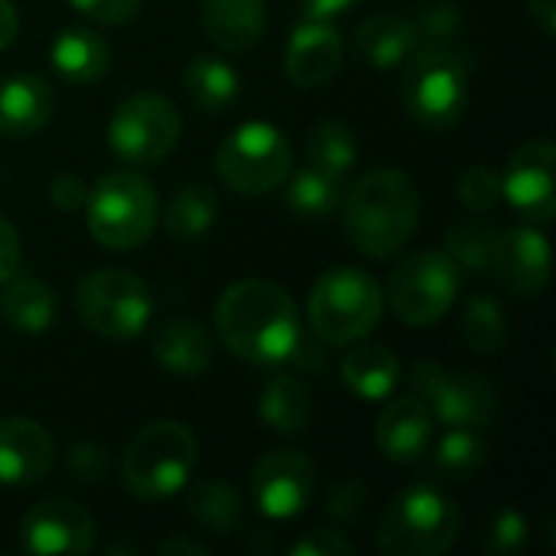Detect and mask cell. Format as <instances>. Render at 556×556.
<instances>
[{"instance_id": "cell-36", "label": "cell", "mask_w": 556, "mask_h": 556, "mask_svg": "<svg viewBox=\"0 0 556 556\" xmlns=\"http://www.w3.org/2000/svg\"><path fill=\"white\" fill-rule=\"evenodd\" d=\"M459 202L472 212H492L502 205L505 192H502V173L489 163H476L469 169H463L459 182H456Z\"/></svg>"}, {"instance_id": "cell-31", "label": "cell", "mask_w": 556, "mask_h": 556, "mask_svg": "<svg viewBox=\"0 0 556 556\" xmlns=\"http://www.w3.org/2000/svg\"><path fill=\"white\" fill-rule=\"evenodd\" d=\"M355 134L339 121H319L306 137V163L336 179H345V173L355 166Z\"/></svg>"}, {"instance_id": "cell-12", "label": "cell", "mask_w": 556, "mask_h": 556, "mask_svg": "<svg viewBox=\"0 0 556 556\" xmlns=\"http://www.w3.org/2000/svg\"><path fill=\"white\" fill-rule=\"evenodd\" d=\"M414 394L430 407L433 420L446 427L482 430L498 417V394L469 371H450L437 362H417L410 371Z\"/></svg>"}, {"instance_id": "cell-40", "label": "cell", "mask_w": 556, "mask_h": 556, "mask_svg": "<svg viewBox=\"0 0 556 556\" xmlns=\"http://www.w3.org/2000/svg\"><path fill=\"white\" fill-rule=\"evenodd\" d=\"M68 469H72V476H75L78 482L98 485V482L108 476L111 459H108V453H104L101 446H94V443H75V446L68 450Z\"/></svg>"}, {"instance_id": "cell-41", "label": "cell", "mask_w": 556, "mask_h": 556, "mask_svg": "<svg viewBox=\"0 0 556 556\" xmlns=\"http://www.w3.org/2000/svg\"><path fill=\"white\" fill-rule=\"evenodd\" d=\"M78 13L98 23H127L143 0H68Z\"/></svg>"}, {"instance_id": "cell-25", "label": "cell", "mask_w": 556, "mask_h": 556, "mask_svg": "<svg viewBox=\"0 0 556 556\" xmlns=\"http://www.w3.org/2000/svg\"><path fill=\"white\" fill-rule=\"evenodd\" d=\"M342 381L362 401H384L401 381V362L388 345H358L342 362Z\"/></svg>"}, {"instance_id": "cell-6", "label": "cell", "mask_w": 556, "mask_h": 556, "mask_svg": "<svg viewBox=\"0 0 556 556\" xmlns=\"http://www.w3.org/2000/svg\"><path fill=\"white\" fill-rule=\"evenodd\" d=\"M88 231L108 251L140 248L160 218V199L147 176L134 169H117L101 176L88 189Z\"/></svg>"}, {"instance_id": "cell-2", "label": "cell", "mask_w": 556, "mask_h": 556, "mask_svg": "<svg viewBox=\"0 0 556 556\" xmlns=\"http://www.w3.org/2000/svg\"><path fill=\"white\" fill-rule=\"evenodd\" d=\"M420 192L401 169H371L352 182L342 202V225L349 241L368 257L397 254L417 231Z\"/></svg>"}, {"instance_id": "cell-9", "label": "cell", "mask_w": 556, "mask_h": 556, "mask_svg": "<svg viewBox=\"0 0 556 556\" xmlns=\"http://www.w3.org/2000/svg\"><path fill=\"white\" fill-rule=\"evenodd\" d=\"M459 293V267L440 251H420L404 257L388 280L384 300L391 313L410 329L440 323Z\"/></svg>"}, {"instance_id": "cell-42", "label": "cell", "mask_w": 556, "mask_h": 556, "mask_svg": "<svg viewBox=\"0 0 556 556\" xmlns=\"http://www.w3.org/2000/svg\"><path fill=\"white\" fill-rule=\"evenodd\" d=\"M49 199L62 212H78L88 202V186L78 176H55L52 189H49Z\"/></svg>"}, {"instance_id": "cell-21", "label": "cell", "mask_w": 556, "mask_h": 556, "mask_svg": "<svg viewBox=\"0 0 556 556\" xmlns=\"http://www.w3.org/2000/svg\"><path fill=\"white\" fill-rule=\"evenodd\" d=\"M205 36L225 52H248L267 26L264 0H202Z\"/></svg>"}, {"instance_id": "cell-16", "label": "cell", "mask_w": 556, "mask_h": 556, "mask_svg": "<svg viewBox=\"0 0 556 556\" xmlns=\"http://www.w3.org/2000/svg\"><path fill=\"white\" fill-rule=\"evenodd\" d=\"M489 270H495V277L511 293L538 296L547 287V280H551V248H547V238L538 228H531V225H518V228L498 231Z\"/></svg>"}, {"instance_id": "cell-46", "label": "cell", "mask_w": 556, "mask_h": 556, "mask_svg": "<svg viewBox=\"0 0 556 556\" xmlns=\"http://www.w3.org/2000/svg\"><path fill=\"white\" fill-rule=\"evenodd\" d=\"M528 10L534 16V23L541 26L544 36L556 33V0H528Z\"/></svg>"}, {"instance_id": "cell-8", "label": "cell", "mask_w": 556, "mask_h": 556, "mask_svg": "<svg viewBox=\"0 0 556 556\" xmlns=\"http://www.w3.org/2000/svg\"><path fill=\"white\" fill-rule=\"evenodd\" d=\"M215 166L231 192L257 199L287 182L293 166V147L280 127L251 121L235 127L222 140L215 153Z\"/></svg>"}, {"instance_id": "cell-35", "label": "cell", "mask_w": 556, "mask_h": 556, "mask_svg": "<svg viewBox=\"0 0 556 556\" xmlns=\"http://www.w3.org/2000/svg\"><path fill=\"white\" fill-rule=\"evenodd\" d=\"M485 463H489L485 440L469 427H450V433L437 450V469L453 482H466L476 472H482Z\"/></svg>"}, {"instance_id": "cell-19", "label": "cell", "mask_w": 556, "mask_h": 556, "mask_svg": "<svg viewBox=\"0 0 556 556\" xmlns=\"http://www.w3.org/2000/svg\"><path fill=\"white\" fill-rule=\"evenodd\" d=\"M430 440H433V414L417 394L394 397L381 410L375 427V443L388 463L397 466L417 463L430 450Z\"/></svg>"}, {"instance_id": "cell-48", "label": "cell", "mask_w": 556, "mask_h": 556, "mask_svg": "<svg viewBox=\"0 0 556 556\" xmlns=\"http://www.w3.org/2000/svg\"><path fill=\"white\" fill-rule=\"evenodd\" d=\"M156 551H160L163 556H176V554L205 556L208 554V547H202V544H195V541H189V538H173V541H163Z\"/></svg>"}, {"instance_id": "cell-33", "label": "cell", "mask_w": 556, "mask_h": 556, "mask_svg": "<svg viewBox=\"0 0 556 556\" xmlns=\"http://www.w3.org/2000/svg\"><path fill=\"white\" fill-rule=\"evenodd\" d=\"M463 342L479 355H495L508 342V313L492 293H479L469 300L463 313Z\"/></svg>"}, {"instance_id": "cell-47", "label": "cell", "mask_w": 556, "mask_h": 556, "mask_svg": "<svg viewBox=\"0 0 556 556\" xmlns=\"http://www.w3.org/2000/svg\"><path fill=\"white\" fill-rule=\"evenodd\" d=\"M16 7L10 0H0V52L16 39Z\"/></svg>"}, {"instance_id": "cell-43", "label": "cell", "mask_w": 556, "mask_h": 556, "mask_svg": "<svg viewBox=\"0 0 556 556\" xmlns=\"http://www.w3.org/2000/svg\"><path fill=\"white\" fill-rule=\"evenodd\" d=\"M329 511L336 518H342V521H355L358 511H362V489H358V482L336 485L332 495H329Z\"/></svg>"}, {"instance_id": "cell-32", "label": "cell", "mask_w": 556, "mask_h": 556, "mask_svg": "<svg viewBox=\"0 0 556 556\" xmlns=\"http://www.w3.org/2000/svg\"><path fill=\"white\" fill-rule=\"evenodd\" d=\"M218 218V199L208 186H186L173 195L166 208V231L176 241L202 238Z\"/></svg>"}, {"instance_id": "cell-24", "label": "cell", "mask_w": 556, "mask_h": 556, "mask_svg": "<svg viewBox=\"0 0 556 556\" xmlns=\"http://www.w3.org/2000/svg\"><path fill=\"white\" fill-rule=\"evenodd\" d=\"M355 46H358L362 62H368L375 68H397L401 62H407V55L417 46L414 20L401 16V13L368 16L355 33Z\"/></svg>"}, {"instance_id": "cell-30", "label": "cell", "mask_w": 556, "mask_h": 556, "mask_svg": "<svg viewBox=\"0 0 556 556\" xmlns=\"http://www.w3.org/2000/svg\"><path fill=\"white\" fill-rule=\"evenodd\" d=\"M339 202H342V179L313 166H303L287 186V208L303 222L332 215Z\"/></svg>"}, {"instance_id": "cell-29", "label": "cell", "mask_w": 556, "mask_h": 556, "mask_svg": "<svg viewBox=\"0 0 556 556\" xmlns=\"http://www.w3.org/2000/svg\"><path fill=\"white\" fill-rule=\"evenodd\" d=\"M189 518L208 534H231L241 528L244 505H241V495L228 482L205 479V482H195L189 492Z\"/></svg>"}, {"instance_id": "cell-17", "label": "cell", "mask_w": 556, "mask_h": 556, "mask_svg": "<svg viewBox=\"0 0 556 556\" xmlns=\"http://www.w3.org/2000/svg\"><path fill=\"white\" fill-rule=\"evenodd\" d=\"M55 466V443L29 417H0V485L29 489Z\"/></svg>"}, {"instance_id": "cell-27", "label": "cell", "mask_w": 556, "mask_h": 556, "mask_svg": "<svg viewBox=\"0 0 556 556\" xmlns=\"http://www.w3.org/2000/svg\"><path fill=\"white\" fill-rule=\"evenodd\" d=\"M182 85L189 91V98L202 108V111H225L228 104H235L238 91H241V78L238 72L215 59V55H195L186 62L182 68Z\"/></svg>"}, {"instance_id": "cell-7", "label": "cell", "mask_w": 556, "mask_h": 556, "mask_svg": "<svg viewBox=\"0 0 556 556\" xmlns=\"http://www.w3.org/2000/svg\"><path fill=\"white\" fill-rule=\"evenodd\" d=\"M469 104V72L466 62L450 46H417L407 55L404 72V108L430 130H446L459 124Z\"/></svg>"}, {"instance_id": "cell-23", "label": "cell", "mask_w": 556, "mask_h": 556, "mask_svg": "<svg viewBox=\"0 0 556 556\" xmlns=\"http://www.w3.org/2000/svg\"><path fill=\"white\" fill-rule=\"evenodd\" d=\"M52 68L72 81V85H88V81H98L108 65H111V46L101 33L88 29V26H72V29H62L55 39H52Z\"/></svg>"}, {"instance_id": "cell-14", "label": "cell", "mask_w": 556, "mask_h": 556, "mask_svg": "<svg viewBox=\"0 0 556 556\" xmlns=\"http://www.w3.org/2000/svg\"><path fill=\"white\" fill-rule=\"evenodd\" d=\"M20 541L29 554L78 556L94 547V518L68 498H46L20 521Z\"/></svg>"}, {"instance_id": "cell-37", "label": "cell", "mask_w": 556, "mask_h": 556, "mask_svg": "<svg viewBox=\"0 0 556 556\" xmlns=\"http://www.w3.org/2000/svg\"><path fill=\"white\" fill-rule=\"evenodd\" d=\"M414 29H417V46H450L459 29V7L450 0H430L414 16Z\"/></svg>"}, {"instance_id": "cell-4", "label": "cell", "mask_w": 556, "mask_h": 556, "mask_svg": "<svg viewBox=\"0 0 556 556\" xmlns=\"http://www.w3.org/2000/svg\"><path fill=\"white\" fill-rule=\"evenodd\" d=\"M463 531V515L456 502L437 485L404 489L381 515L378 544L391 556H440L446 554Z\"/></svg>"}, {"instance_id": "cell-3", "label": "cell", "mask_w": 556, "mask_h": 556, "mask_svg": "<svg viewBox=\"0 0 556 556\" xmlns=\"http://www.w3.org/2000/svg\"><path fill=\"white\" fill-rule=\"evenodd\" d=\"M199 459V440L179 420H153L134 433L121 456V479L140 502H163L186 489Z\"/></svg>"}, {"instance_id": "cell-45", "label": "cell", "mask_w": 556, "mask_h": 556, "mask_svg": "<svg viewBox=\"0 0 556 556\" xmlns=\"http://www.w3.org/2000/svg\"><path fill=\"white\" fill-rule=\"evenodd\" d=\"M355 0H300V7H303V13L309 16V20H332V16H339L342 10H349Z\"/></svg>"}, {"instance_id": "cell-15", "label": "cell", "mask_w": 556, "mask_h": 556, "mask_svg": "<svg viewBox=\"0 0 556 556\" xmlns=\"http://www.w3.org/2000/svg\"><path fill=\"white\" fill-rule=\"evenodd\" d=\"M554 143L547 137H538V140L521 143L502 173L505 199L511 202L515 212H521L531 222H551L554 218Z\"/></svg>"}, {"instance_id": "cell-26", "label": "cell", "mask_w": 556, "mask_h": 556, "mask_svg": "<svg viewBox=\"0 0 556 556\" xmlns=\"http://www.w3.org/2000/svg\"><path fill=\"white\" fill-rule=\"evenodd\" d=\"M261 420L283 437H296L313 420V394L296 375H277L261 391Z\"/></svg>"}, {"instance_id": "cell-20", "label": "cell", "mask_w": 556, "mask_h": 556, "mask_svg": "<svg viewBox=\"0 0 556 556\" xmlns=\"http://www.w3.org/2000/svg\"><path fill=\"white\" fill-rule=\"evenodd\" d=\"M55 111V91L42 75L20 72L0 81V134L23 140L39 134Z\"/></svg>"}, {"instance_id": "cell-11", "label": "cell", "mask_w": 556, "mask_h": 556, "mask_svg": "<svg viewBox=\"0 0 556 556\" xmlns=\"http://www.w3.org/2000/svg\"><path fill=\"white\" fill-rule=\"evenodd\" d=\"M182 134V117L166 94L140 91L121 101L108 121V143L111 150L130 166L160 163L173 153Z\"/></svg>"}, {"instance_id": "cell-38", "label": "cell", "mask_w": 556, "mask_h": 556, "mask_svg": "<svg viewBox=\"0 0 556 556\" xmlns=\"http://www.w3.org/2000/svg\"><path fill=\"white\" fill-rule=\"evenodd\" d=\"M528 541V525L515 508H502L485 528V551L492 556L518 554Z\"/></svg>"}, {"instance_id": "cell-34", "label": "cell", "mask_w": 556, "mask_h": 556, "mask_svg": "<svg viewBox=\"0 0 556 556\" xmlns=\"http://www.w3.org/2000/svg\"><path fill=\"white\" fill-rule=\"evenodd\" d=\"M495 238H498V228L485 218H466V222H456L450 231H446V257L466 270V274H482L489 270L492 264V251H495Z\"/></svg>"}, {"instance_id": "cell-39", "label": "cell", "mask_w": 556, "mask_h": 556, "mask_svg": "<svg viewBox=\"0 0 556 556\" xmlns=\"http://www.w3.org/2000/svg\"><path fill=\"white\" fill-rule=\"evenodd\" d=\"M293 556H352L358 554V547L336 528H323V531H309L306 538H300L293 547Z\"/></svg>"}, {"instance_id": "cell-44", "label": "cell", "mask_w": 556, "mask_h": 556, "mask_svg": "<svg viewBox=\"0 0 556 556\" xmlns=\"http://www.w3.org/2000/svg\"><path fill=\"white\" fill-rule=\"evenodd\" d=\"M20 264V238L16 228L0 215V283H7L16 274Z\"/></svg>"}, {"instance_id": "cell-18", "label": "cell", "mask_w": 556, "mask_h": 556, "mask_svg": "<svg viewBox=\"0 0 556 556\" xmlns=\"http://www.w3.org/2000/svg\"><path fill=\"white\" fill-rule=\"evenodd\" d=\"M342 55H345V42L339 29L329 26V20H309L290 33L283 52L287 78L300 88H319L339 75Z\"/></svg>"}, {"instance_id": "cell-22", "label": "cell", "mask_w": 556, "mask_h": 556, "mask_svg": "<svg viewBox=\"0 0 556 556\" xmlns=\"http://www.w3.org/2000/svg\"><path fill=\"white\" fill-rule=\"evenodd\" d=\"M156 362L176 378H199L212 362V339L195 319H169L153 336Z\"/></svg>"}, {"instance_id": "cell-5", "label": "cell", "mask_w": 556, "mask_h": 556, "mask_svg": "<svg viewBox=\"0 0 556 556\" xmlns=\"http://www.w3.org/2000/svg\"><path fill=\"white\" fill-rule=\"evenodd\" d=\"M384 313L381 283L352 264L326 270L309 293V323L326 345H352L375 332Z\"/></svg>"}, {"instance_id": "cell-13", "label": "cell", "mask_w": 556, "mask_h": 556, "mask_svg": "<svg viewBox=\"0 0 556 556\" xmlns=\"http://www.w3.org/2000/svg\"><path fill=\"white\" fill-rule=\"evenodd\" d=\"M316 466L300 450H270L251 469V495L264 518L290 521L306 511L316 495Z\"/></svg>"}, {"instance_id": "cell-28", "label": "cell", "mask_w": 556, "mask_h": 556, "mask_svg": "<svg viewBox=\"0 0 556 556\" xmlns=\"http://www.w3.org/2000/svg\"><path fill=\"white\" fill-rule=\"evenodd\" d=\"M0 309L20 332H46L55 319V296L42 280L16 277L7 280Z\"/></svg>"}, {"instance_id": "cell-10", "label": "cell", "mask_w": 556, "mask_h": 556, "mask_svg": "<svg viewBox=\"0 0 556 556\" xmlns=\"http://www.w3.org/2000/svg\"><path fill=\"white\" fill-rule=\"evenodd\" d=\"M81 323L104 339H134L147 329L153 300L140 277L121 267H104L78 283L75 296Z\"/></svg>"}, {"instance_id": "cell-1", "label": "cell", "mask_w": 556, "mask_h": 556, "mask_svg": "<svg viewBox=\"0 0 556 556\" xmlns=\"http://www.w3.org/2000/svg\"><path fill=\"white\" fill-rule=\"evenodd\" d=\"M215 326L225 349L254 368L290 362L303 336L293 296L270 280L231 283L215 306Z\"/></svg>"}]
</instances>
